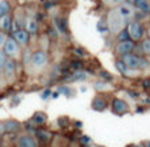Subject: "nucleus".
Returning a JSON list of instances; mask_svg holds the SVG:
<instances>
[{
    "label": "nucleus",
    "mask_w": 150,
    "mask_h": 147,
    "mask_svg": "<svg viewBox=\"0 0 150 147\" xmlns=\"http://www.w3.org/2000/svg\"><path fill=\"white\" fill-rule=\"evenodd\" d=\"M107 24H108V30L113 34H120L122 30H125L127 20L122 17V15L119 12L117 8H113L107 15Z\"/></svg>",
    "instance_id": "nucleus-1"
},
{
    "label": "nucleus",
    "mask_w": 150,
    "mask_h": 147,
    "mask_svg": "<svg viewBox=\"0 0 150 147\" xmlns=\"http://www.w3.org/2000/svg\"><path fill=\"white\" fill-rule=\"evenodd\" d=\"M121 60L125 63V66L128 68H133V70H136V68H144L148 66V62L144 58H141L137 54H132V53L121 57Z\"/></svg>",
    "instance_id": "nucleus-2"
},
{
    "label": "nucleus",
    "mask_w": 150,
    "mask_h": 147,
    "mask_svg": "<svg viewBox=\"0 0 150 147\" xmlns=\"http://www.w3.org/2000/svg\"><path fill=\"white\" fill-rule=\"evenodd\" d=\"M3 50H4V53L7 54L8 58H11V59H17V58H20V45L17 44V42L15 41V38L13 37H8L7 38V42H5L4 47H3Z\"/></svg>",
    "instance_id": "nucleus-3"
},
{
    "label": "nucleus",
    "mask_w": 150,
    "mask_h": 147,
    "mask_svg": "<svg viewBox=\"0 0 150 147\" xmlns=\"http://www.w3.org/2000/svg\"><path fill=\"white\" fill-rule=\"evenodd\" d=\"M127 30H128V34H129V38L132 39L133 42L142 39L144 34H145V28H144L142 24L138 23V21H130Z\"/></svg>",
    "instance_id": "nucleus-4"
},
{
    "label": "nucleus",
    "mask_w": 150,
    "mask_h": 147,
    "mask_svg": "<svg viewBox=\"0 0 150 147\" xmlns=\"http://www.w3.org/2000/svg\"><path fill=\"white\" fill-rule=\"evenodd\" d=\"M49 62V57L47 54L44 51V50H37V51L32 53L30 55V63L37 68H41L45 67Z\"/></svg>",
    "instance_id": "nucleus-5"
},
{
    "label": "nucleus",
    "mask_w": 150,
    "mask_h": 147,
    "mask_svg": "<svg viewBox=\"0 0 150 147\" xmlns=\"http://www.w3.org/2000/svg\"><path fill=\"white\" fill-rule=\"evenodd\" d=\"M16 147H40V142L32 134H21L16 141Z\"/></svg>",
    "instance_id": "nucleus-6"
},
{
    "label": "nucleus",
    "mask_w": 150,
    "mask_h": 147,
    "mask_svg": "<svg viewBox=\"0 0 150 147\" xmlns=\"http://www.w3.org/2000/svg\"><path fill=\"white\" fill-rule=\"evenodd\" d=\"M112 112L115 114H119V116L129 113V104L122 98H113L112 100Z\"/></svg>",
    "instance_id": "nucleus-7"
},
{
    "label": "nucleus",
    "mask_w": 150,
    "mask_h": 147,
    "mask_svg": "<svg viewBox=\"0 0 150 147\" xmlns=\"http://www.w3.org/2000/svg\"><path fill=\"white\" fill-rule=\"evenodd\" d=\"M133 50H134V42H133L132 39H129V41H120V42H117V45L115 46L116 54L121 55V57H124V55H127V54H130Z\"/></svg>",
    "instance_id": "nucleus-8"
},
{
    "label": "nucleus",
    "mask_w": 150,
    "mask_h": 147,
    "mask_svg": "<svg viewBox=\"0 0 150 147\" xmlns=\"http://www.w3.org/2000/svg\"><path fill=\"white\" fill-rule=\"evenodd\" d=\"M3 74H4L5 79L8 83H12L16 77V60L8 58L7 63H5L4 68H3Z\"/></svg>",
    "instance_id": "nucleus-9"
},
{
    "label": "nucleus",
    "mask_w": 150,
    "mask_h": 147,
    "mask_svg": "<svg viewBox=\"0 0 150 147\" xmlns=\"http://www.w3.org/2000/svg\"><path fill=\"white\" fill-rule=\"evenodd\" d=\"M1 127V134L3 133H17L21 129V124L16 120H7L3 124H0Z\"/></svg>",
    "instance_id": "nucleus-10"
},
{
    "label": "nucleus",
    "mask_w": 150,
    "mask_h": 147,
    "mask_svg": "<svg viewBox=\"0 0 150 147\" xmlns=\"http://www.w3.org/2000/svg\"><path fill=\"white\" fill-rule=\"evenodd\" d=\"M107 106H108V101H107L105 97H103L100 95L95 96L92 100V104H91V108L95 112H104L107 109Z\"/></svg>",
    "instance_id": "nucleus-11"
},
{
    "label": "nucleus",
    "mask_w": 150,
    "mask_h": 147,
    "mask_svg": "<svg viewBox=\"0 0 150 147\" xmlns=\"http://www.w3.org/2000/svg\"><path fill=\"white\" fill-rule=\"evenodd\" d=\"M13 38L20 46H26L29 44V33L26 30H23V29L13 32Z\"/></svg>",
    "instance_id": "nucleus-12"
},
{
    "label": "nucleus",
    "mask_w": 150,
    "mask_h": 147,
    "mask_svg": "<svg viewBox=\"0 0 150 147\" xmlns=\"http://www.w3.org/2000/svg\"><path fill=\"white\" fill-rule=\"evenodd\" d=\"M117 9H119V12L121 13L122 17H124L127 21H128V18H130V17H133V16H134V9H133V5L128 4V3H124V4L120 5Z\"/></svg>",
    "instance_id": "nucleus-13"
},
{
    "label": "nucleus",
    "mask_w": 150,
    "mask_h": 147,
    "mask_svg": "<svg viewBox=\"0 0 150 147\" xmlns=\"http://www.w3.org/2000/svg\"><path fill=\"white\" fill-rule=\"evenodd\" d=\"M11 25H12V16L8 13V15L3 16V17H0V32H8L11 28Z\"/></svg>",
    "instance_id": "nucleus-14"
},
{
    "label": "nucleus",
    "mask_w": 150,
    "mask_h": 147,
    "mask_svg": "<svg viewBox=\"0 0 150 147\" xmlns=\"http://www.w3.org/2000/svg\"><path fill=\"white\" fill-rule=\"evenodd\" d=\"M134 5L141 11V12L150 13V0H136Z\"/></svg>",
    "instance_id": "nucleus-15"
},
{
    "label": "nucleus",
    "mask_w": 150,
    "mask_h": 147,
    "mask_svg": "<svg viewBox=\"0 0 150 147\" xmlns=\"http://www.w3.org/2000/svg\"><path fill=\"white\" fill-rule=\"evenodd\" d=\"M37 139H40V141H44L45 143H47L50 139L53 138V134L50 132H47V130H37Z\"/></svg>",
    "instance_id": "nucleus-16"
},
{
    "label": "nucleus",
    "mask_w": 150,
    "mask_h": 147,
    "mask_svg": "<svg viewBox=\"0 0 150 147\" xmlns=\"http://www.w3.org/2000/svg\"><path fill=\"white\" fill-rule=\"evenodd\" d=\"M37 30H38V24H37V21L34 20V18H28L26 20V32H28L29 34L30 33H37Z\"/></svg>",
    "instance_id": "nucleus-17"
},
{
    "label": "nucleus",
    "mask_w": 150,
    "mask_h": 147,
    "mask_svg": "<svg viewBox=\"0 0 150 147\" xmlns=\"http://www.w3.org/2000/svg\"><path fill=\"white\" fill-rule=\"evenodd\" d=\"M32 120H33V122L37 125H44L45 122L47 121V116L45 113H42V112H38V113L34 114Z\"/></svg>",
    "instance_id": "nucleus-18"
},
{
    "label": "nucleus",
    "mask_w": 150,
    "mask_h": 147,
    "mask_svg": "<svg viewBox=\"0 0 150 147\" xmlns=\"http://www.w3.org/2000/svg\"><path fill=\"white\" fill-rule=\"evenodd\" d=\"M11 11V5L7 0H0V17L8 15Z\"/></svg>",
    "instance_id": "nucleus-19"
},
{
    "label": "nucleus",
    "mask_w": 150,
    "mask_h": 147,
    "mask_svg": "<svg viewBox=\"0 0 150 147\" xmlns=\"http://www.w3.org/2000/svg\"><path fill=\"white\" fill-rule=\"evenodd\" d=\"M103 3L107 7H111L112 9H113V8H119L120 5L127 3V0H103Z\"/></svg>",
    "instance_id": "nucleus-20"
},
{
    "label": "nucleus",
    "mask_w": 150,
    "mask_h": 147,
    "mask_svg": "<svg viewBox=\"0 0 150 147\" xmlns=\"http://www.w3.org/2000/svg\"><path fill=\"white\" fill-rule=\"evenodd\" d=\"M115 66H116V68L120 71L121 75H128V67L125 66V63L122 62V60H117Z\"/></svg>",
    "instance_id": "nucleus-21"
},
{
    "label": "nucleus",
    "mask_w": 150,
    "mask_h": 147,
    "mask_svg": "<svg viewBox=\"0 0 150 147\" xmlns=\"http://www.w3.org/2000/svg\"><path fill=\"white\" fill-rule=\"evenodd\" d=\"M141 49H142V53L146 55H150V38H146L142 41L141 44Z\"/></svg>",
    "instance_id": "nucleus-22"
},
{
    "label": "nucleus",
    "mask_w": 150,
    "mask_h": 147,
    "mask_svg": "<svg viewBox=\"0 0 150 147\" xmlns=\"http://www.w3.org/2000/svg\"><path fill=\"white\" fill-rule=\"evenodd\" d=\"M95 88L98 91H101V89H109V88H112V87L108 84V82H96Z\"/></svg>",
    "instance_id": "nucleus-23"
},
{
    "label": "nucleus",
    "mask_w": 150,
    "mask_h": 147,
    "mask_svg": "<svg viewBox=\"0 0 150 147\" xmlns=\"http://www.w3.org/2000/svg\"><path fill=\"white\" fill-rule=\"evenodd\" d=\"M7 60H8L7 54L4 53V50L0 49V71L4 68V66H5V63H7Z\"/></svg>",
    "instance_id": "nucleus-24"
},
{
    "label": "nucleus",
    "mask_w": 150,
    "mask_h": 147,
    "mask_svg": "<svg viewBox=\"0 0 150 147\" xmlns=\"http://www.w3.org/2000/svg\"><path fill=\"white\" fill-rule=\"evenodd\" d=\"M117 37H119L120 41H129V34H128V30H122L120 34H117Z\"/></svg>",
    "instance_id": "nucleus-25"
},
{
    "label": "nucleus",
    "mask_w": 150,
    "mask_h": 147,
    "mask_svg": "<svg viewBox=\"0 0 150 147\" xmlns=\"http://www.w3.org/2000/svg\"><path fill=\"white\" fill-rule=\"evenodd\" d=\"M7 34L4 33V32H0V49L1 47H4V45H5V42H7Z\"/></svg>",
    "instance_id": "nucleus-26"
},
{
    "label": "nucleus",
    "mask_w": 150,
    "mask_h": 147,
    "mask_svg": "<svg viewBox=\"0 0 150 147\" xmlns=\"http://www.w3.org/2000/svg\"><path fill=\"white\" fill-rule=\"evenodd\" d=\"M58 92L63 93V95H69V92H70V88H69V87H59V88H58Z\"/></svg>",
    "instance_id": "nucleus-27"
},
{
    "label": "nucleus",
    "mask_w": 150,
    "mask_h": 147,
    "mask_svg": "<svg viewBox=\"0 0 150 147\" xmlns=\"http://www.w3.org/2000/svg\"><path fill=\"white\" fill-rule=\"evenodd\" d=\"M128 147H145V146H144V143H138V145H130Z\"/></svg>",
    "instance_id": "nucleus-28"
},
{
    "label": "nucleus",
    "mask_w": 150,
    "mask_h": 147,
    "mask_svg": "<svg viewBox=\"0 0 150 147\" xmlns=\"http://www.w3.org/2000/svg\"><path fill=\"white\" fill-rule=\"evenodd\" d=\"M127 3L130 5H133V4H136V0H127Z\"/></svg>",
    "instance_id": "nucleus-29"
},
{
    "label": "nucleus",
    "mask_w": 150,
    "mask_h": 147,
    "mask_svg": "<svg viewBox=\"0 0 150 147\" xmlns=\"http://www.w3.org/2000/svg\"><path fill=\"white\" fill-rule=\"evenodd\" d=\"M144 146H145V147H150V141H146V142H144Z\"/></svg>",
    "instance_id": "nucleus-30"
},
{
    "label": "nucleus",
    "mask_w": 150,
    "mask_h": 147,
    "mask_svg": "<svg viewBox=\"0 0 150 147\" xmlns=\"http://www.w3.org/2000/svg\"><path fill=\"white\" fill-rule=\"evenodd\" d=\"M47 95H49V91H45V93H44V95H42V97H44V98H46V97H47Z\"/></svg>",
    "instance_id": "nucleus-31"
},
{
    "label": "nucleus",
    "mask_w": 150,
    "mask_h": 147,
    "mask_svg": "<svg viewBox=\"0 0 150 147\" xmlns=\"http://www.w3.org/2000/svg\"><path fill=\"white\" fill-rule=\"evenodd\" d=\"M1 142H3V138H1V135H0V146H1Z\"/></svg>",
    "instance_id": "nucleus-32"
},
{
    "label": "nucleus",
    "mask_w": 150,
    "mask_h": 147,
    "mask_svg": "<svg viewBox=\"0 0 150 147\" xmlns=\"http://www.w3.org/2000/svg\"><path fill=\"white\" fill-rule=\"evenodd\" d=\"M149 38H150V30H149Z\"/></svg>",
    "instance_id": "nucleus-33"
}]
</instances>
